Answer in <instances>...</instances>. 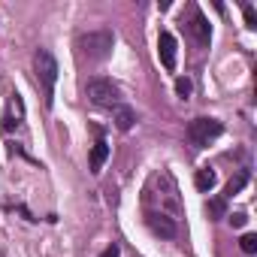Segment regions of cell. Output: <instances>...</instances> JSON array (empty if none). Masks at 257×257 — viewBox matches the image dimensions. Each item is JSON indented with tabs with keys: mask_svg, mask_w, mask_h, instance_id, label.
<instances>
[{
	"mask_svg": "<svg viewBox=\"0 0 257 257\" xmlns=\"http://www.w3.org/2000/svg\"><path fill=\"white\" fill-rule=\"evenodd\" d=\"M245 185H248V173L242 170V173H239L236 179H230V182H227V188H224V200H230V197H236V194H239V191H242Z\"/></svg>",
	"mask_w": 257,
	"mask_h": 257,
	"instance_id": "obj_12",
	"label": "cell"
},
{
	"mask_svg": "<svg viewBox=\"0 0 257 257\" xmlns=\"http://www.w3.org/2000/svg\"><path fill=\"white\" fill-rule=\"evenodd\" d=\"M134 124H137V112H134L131 106H124V103H121V106L115 109V127L127 134V131H131Z\"/></svg>",
	"mask_w": 257,
	"mask_h": 257,
	"instance_id": "obj_9",
	"label": "cell"
},
{
	"mask_svg": "<svg viewBox=\"0 0 257 257\" xmlns=\"http://www.w3.org/2000/svg\"><path fill=\"white\" fill-rule=\"evenodd\" d=\"M245 221H248V218H245V215H242V212H239V215H233V218H230V224H233V227H245Z\"/></svg>",
	"mask_w": 257,
	"mask_h": 257,
	"instance_id": "obj_18",
	"label": "cell"
},
{
	"mask_svg": "<svg viewBox=\"0 0 257 257\" xmlns=\"http://www.w3.org/2000/svg\"><path fill=\"white\" fill-rule=\"evenodd\" d=\"M16 124H19V121H16L13 115H7V118H4V131H7V134H10V131H16Z\"/></svg>",
	"mask_w": 257,
	"mask_h": 257,
	"instance_id": "obj_17",
	"label": "cell"
},
{
	"mask_svg": "<svg viewBox=\"0 0 257 257\" xmlns=\"http://www.w3.org/2000/svg\"><path fill=\"white\" fill-rule=\"evenodd\" d=\"M176 37L170 34V31H161V37H158V55H161V64L167 67V70H176Z\"/></svg>",
	"mask_w": 257,
	"mask_h": 257,
	"instance_id": "obj_8",
	"label": "cell"
},
{
	"mask_svg": "<svg viewBox=\"0 0 257 257\" xmlns=\"http://www.w3.org/2000/svg\"><path fill=\"white\" fill-rule=\"evenodd\" d=\"M143 206H146V212L167 215L176 224L185 218V206H182V197H179V185H176V179L167 170H158V173L149 176V182L143 188Z\"/></svg>",
	"mask_w": 257,
	"mask_h": 257,
	"instance_id": "obj_1",
	"label": "cell"
},
{
	"mask_svg": "<svg viewBox=\"0 0 257 257\" xmlns=\"http://www.w3.org/2000/svg\"><path fill=\"white\" fill-rule=\"evenodd\" d=\"M239 248H242L245 254H254V251H257V236H254V233H245V236L239 239Z\"/></svg>",
	"mask_w": 257,
	"mask_h": 257,
	"instance_id": "obj_14",
	"label": "cell"
},
{
	"mask_svg": "<svg viewBox=\"0 0 257 257\" xmlns=\"http://www.w3.org/2000/svg\"><path fill=\"white\" fill-rule=\"evenodd\" d=\"M191 88H194V85H191V79H188V76L176 79V94H179V97H188V94H191Z\"/></svg>",
	"mask_w": 257,
	"mask_h": 257,
	"instance_id": "obj_15",
	"label": "cell"
},
{
	"mask_svg": "<svg viewBox=\"0 0 257 257\" xmlns=\"http://www.w3.org/2000/svg\"><path fill=\"white\" fill-rule=\"evenodd\" d=\"M206 212H209V218H224L227 215V203L224 200H209L206 203Z\"/></svg>",
	"mask_w": 257,
	"mask_h": 257,
	"instance_id": "obj_13",
	"label": "cell"
},
{
	"mask_svg": "<svg viewBox=\"0 0 257 257\" xmlns=\"http://www.w3.org/2000/svg\"><path fill=\"white\" fill-rule=\"evenodd\" d=\"M85 97L94 103V106H103V109H118L121 106V88L106 79V76H94L85 82Z\"/></svg>",
	"mask_w": 257,
	"mask_h": 257,
	"instance_id": "obj_2",
	"label": "cell"
},
{
	"mask_svg": "<svg viewBox=\"0 0 257 257\" xmlns=\"http://www.w3.org/2000/svg\"><path fill=\"white\" fill-rule=\"evenodd\" d=\"M100 257H121V251H118V245H109V248H106Z\"/></svg>",
	"mask_w": 257,
	"mask_h": 257,
	"instance_id": "obj_19",
	"label": "cell"
},
{
	"mask_svg": "<svg viewBox=\"0 0 257 257\" xmlns=\"http://www.w3.org/2000/svg\"><path fill=\"white\" fill-rule=\"evenodd\" d=\"M215 182H218V176H215V170H209V167L197 170V176H194V185H197V191H203V194H209V191L215 188Z\"/></svg>",
	"mask_w": 257,
	"mask_h": 257,
	"instance_id": "obj_11",
	"label": "cell"
},
{
	"mask_svg": "<svg viewBox=\"0 0 257 257\" xmlns=\"http://www.w3.org/2000/svg\"><path fill=\"white\" fill-rule=\"evenodd\" d=\"M112 46H115V37L112 31H91V34H82L79 37V49L88 61H103L112 55Z\"/></svg>",
	"mask_w": 257,
	"mask_h": 257,
	"instance_id": "obj_4",
	"label": "cell"
},
{
	"mask_svg": "<svg viewBox=\"0 0 257 257\" xmlns=\"http://www.w3.org/2000/svg\"><path fill=\"white\" fill-rule=\"evenodd\" d=\"M146 224H149V230H152V233H158V236H164V239H176V236H179V224H176V221H170L167 215L146 212Z\"/></svg>",
	"mask_w": 257,
	"mask_h": 257,
	"instance_id": "obj_6",
	"label": "cell"
},
{
	"mask_svg": "<svg viewBox=\"0 0 257 257\" xmlns=\"http://www.w3.org/2000/svg\"><path fill=\"white\" fill-rule=\"evenodd\" d=\"M224 134V124L218 121V118H194L191 124H188V137H191V143H197V146H206L209 140H215V137H221Z\"/></svg>",
	"mask_w": 257,
	"mask_h": 257,
	"instance_id": "obj_5",
	"label": "cell"
},
{
	"mask_svg": "<svg viewBox=\"0 0 257 257\" xmlns=\"http://www.w3.org/2000/svg\"><path fill=\"white\" fill-rule=\"evenodd\" d=\"M106 158H109V146H106V140H97L91 146V173H100Z\"/></svg>",
	"mask_w": 257,
	"mask_h": 257,
	"instance_id": "obj_10",
	"label": "cell"
},
{
	"mask_svg": "<svg viewBox=\"0 0 257 257\" xmlns=\"http://www.w3.org/2000/svg\"><path fill=\"white\" fill-rule=\"evenodd\" d=\"M191 34L197 37V43L200 46H209V40H212V28H209V22H206V16H203V10L200 7H191Z\"/></svg>",
	"mask_w": 257,
	"mask_h": 257,
	"instance_id": "obj_7",
	"label": "cell"
},
{
	"mask_svg": "<svg viewBox=\"0 0 257 257\" xmlns=\"http://www.w3.org/2000/svg\"><path fill=\"white\" fill-rule=\"evenodd\" d=\"M245 25L254 31L257 28V16H254V7H245Z\"/></svg>",
	"mask_w": 257,
	"mask_h": 257,
	"instance_id": "obj_16",
	"label": "cell"
},
{
	"mask_svg": "<svg viewBox=\"0 0 257 257\" xmlns=\"http://www.w3.org/2000/svg\"><path fill=\"white\" fill-rule=\"evenodd\" d=\"M37 79L43 85V97H46V106L55 103V85H58V61L49 49H40L37 52Z\"/></svg>",
	"mask_w": 257,
	"mask_h": 257,
	"instance_id": "obj_3",
	"label": "cell"
}]
</instances>
